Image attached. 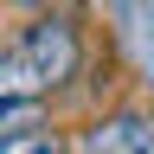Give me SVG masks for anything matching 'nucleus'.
Wrapping results in <instances>:
<instances>
[{"label": "nucleus", "instance_id": "f257e3e1", "mask_svg": "<svg viewBox=\"0 0 154 154\" xmlns=\"http://www.w3.org/2000/svg\"><path fill=\"white\" fill-rule=\"evenodd\" d=\"M77 71H84V38L58 13L19 26L7 45H0V96H13V103H45Z\"/></svg>", "mask_w": 154, "mask_h": 154}, {"label": "nucleus", "instance_id": "f03ea898", "mask_svg": "<svg viewBox=\"0 0 154 154\" xmlns=\"http://www.w3.org/2000/svg\"><path fill=\"white\" fill-rule=\"evenodd\" d=\"M77 154H154V116L141 109H109L84 128Z\"/></svg>", "mask_w": 154, "mask_h": 154}, {"label": "nucleus", "instance_id": "7ed1b4c3", "mask_svg": "<svg viewBox=\"0 0 154 154\" xmlns=\"http://www.w3.org/2000/svg\"><path fill=\"white\" fill-rule=\"evenodd\" d=\"M26 128H45V103H13V96H0V141H7V135H26Z\"/></svg>", "mask_w": 154, "mask_h": 154}, {"label": "nucleus", "instance_id": "20e7f679", "mask_svg": "<svg viewBox=\"0 0 154 154\" xmlns=\"http://www.w3.org/2000/svg\"><path fill=\"white\" fill-rule=\"evenodd\" d=\"M0 154H64V135L45 122V128H26V135H7Z\"/></svg>", "mask_w": 154, "mask_h": 154}, {"label": "nucleus", "instance_id": "39448f33", "mask_svg": "<svg viewBox=\"0 0 154 154\" xmlns=\"http://www.w3.org/2000/svg\"><path fill=\"white\" fill-rule=\"evenodd\" d=\"M13 7H38V0H13Z\"/></svg>", "mask_w": 154, "mask_h": 154}]
</instances>
